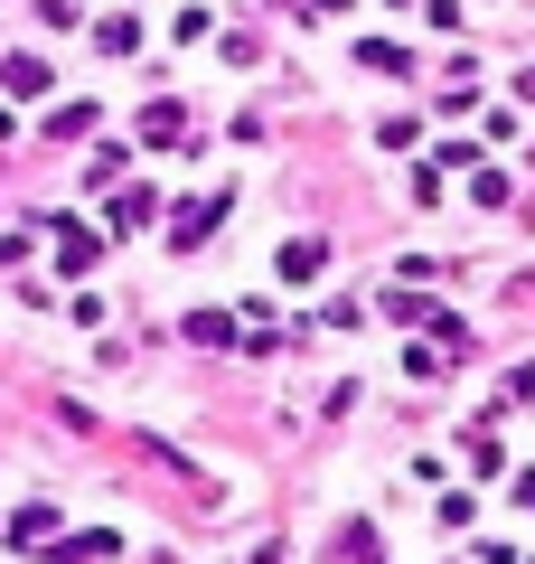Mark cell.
<instances>
[{"label":"cell","instance_id":"6da1fadb","mask_svg":"<svg viewBox=\"0 0 535 564\" xmlns=\"http://www.w3.org/2000/svg\"><path fill=\"white\" fill-rule=\"evenodd\" d=\"M217 226H226V198H198V207H178V236H170V245H178V254H198Z\"/></svg>","mask_w":535,"mask_h":564},{"label":"cell","instance_id":"7a4b0ae2","mask_svg":"<svg viewBox=\"0 0 535 564\" xmlns=\"http://www.w3.org/2000/svg\"><path fill=\"white\" fill-rule=\"evenodd\" d=\"M95 254H103V236H95V226L57 217V263H66V273H85V263H95Z\"/></svg>","mask_w":535,"mask_h":564},{"label":"cell","instance_id":"3957f363","mask_svg":"<svg viewBox=\"0 0 535 564\" xmlns=\"http://www.w3.org/2000/svg\"><path fill=\"white\" fill-rule=\"evenodd\" d=\"M319 263H329V245H319V236H292V245L273 254V273H282V282H310Z\"/></svg>","mask_w":535,"mask_h":564},{"label":"cell","instance_id":"277c9868","mask_svg":"<svg viewBox=\"0 0 535 564\" xmlns=\"http://www.w3.org/2000/svg\"><path fill=\"white\" fill-rule=\"evenodd\" d=\"M10 545H29V555H47V545H57V518H47V508H20V518H10Z\"/></svg>","mask_w":535,"mask_h":564},{"label":"cell","instance_id":"5b68a950","mask_svg":"<svg viewBox=\"0 0 535 564\" xmlns=\"http://www.w3.org/2000/svg\"><path fill=\"white\" fill-rule=\"evenodd\" d=\"M0 85H10L20 104H39V95H47V66H39V57H10V66H0Z\"/></svg>","mask_w":535,"mask_h":564},{"label":"cell","instance_id":"8992f818","mask_svg":"<svg viewBox=\"0 0 535 564\" xmlns=\"http://www.w3.org/2000/svg\"><path fill=\"white\" fill-rule=\"evenodd\" d=\"M141 141H178V104H151L141 113Z\"/></svg>","mask_w":535,"mask_h":564},{"label":"cell","instance_id":"52a82bcc","mask_svg":"<svg viewBox=\"0 0 535 564\" xmlns=\"http://www.w3.org/2000/svg\"><path fill=\"white\" fill-rule=\"evenodd\" d=\"M0 132H10V113H0Z\"/></svg>","mask_w":535,"mask_h":564}]
</instances>
